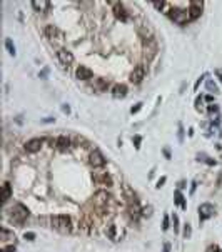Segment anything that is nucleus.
Wrapping results in <instances>:
<instances>
[{"label": "nucleus", "mask_w": 222, "mask_h": 252, "mask_svg": "<svg viewBox=\"0 0 222 252\" xmlns=\"http://www.w3.org/2000/svg\"><path fill=\"white\" fill-rule=\"evenodd\" d=\"M50 224L60 234H69V232L72 231V221H70L69 216H52Z\"/></svg>", "instance_id": "1"}, {"label": "nucleus", "mask_w": 222, "mask_h": 252, "mask_svg": "<svg viewBox=\"0 0 222 252\" xmlns=\"http://www.w3.org/2000/svg\"><path fill=\"white\" fill-rule=\"evenodd\" d=\"M27 217H29V209L22 204H15V207L10 211V219L17 224H24Z\"/></svg>", "instance_id": "2"}, {"label": "nucleus", "mask_w": 222, "mask_h": 252, "mask_svg": "<svg viewBox=\"0 0 222 252\" xmlns=\"http://www.w3.org/2000/svg\"><path fill=\"white\" fill-rule=\"evenodd\" d=\"M171 19L179 25H184L191 20V15H189V10H184V9H172L171 10Z\"/></svg>", "instance_id": "3"}, {"label": "nucleus", "mask_w": 222, "mask_h": 252, "mask_svg": "<svg viewBox=\"0 0 222 252\" xmlns=\"http://www.w3.org/2000/svg\"><path fill=\"white\" fill-rule=\"evenodd\" d=\"M89 164L92 165L94 169H99V167H104L105 165V159H104L102 152L99 149H94L90 154H89Z\"/></svg>", "instance_id": "4"}, {"label": "nucleus", "mask_w": 222, "mask_h": 252, "mask_svg": "<svg viewBox=\"0 0 222 252\" xmlns=\"http://www.w3.org/2000/svg\"><path fill=\"white\" fill-rule=\"evenodd\" d=\"M92 179H94V182H97V184H104V185H107V187L112 185V179H110V175H109L105 170H95L92 174Z\"/></svg>", "instance_id": "5"}, {"label": "nucleus", "mask_w": 222, "mask_h": 252, "mask_svg": "<svg viewBox=\"0 0 222 252\" xmlns=\"http://www.w3.org/2000/svg\"><path fill=\"white\" fill-rule=\"evenodd\" d=\"M122 191H124V196L127 199V202H129V206H139V197H137V194L134 192V189L129 184L122 185Z\"/></svg>", "instance_id": "6"}, {"label": "nucleus", "mask_w": 222, "mask_h": 252, "mask_svg": "<svg viewBox=\"0 0 222 252\" xmlns=\"http://www.w3.org/2000/svg\"><path fill=\"white\" fill-rule=\"evenodd\" d=\"M112 7H114V14L115 17L122 22H127L129 20V14L125 10V5L124 4H120V2H112Z\"/></svg>", "instance_id": "7"}, {"label": "nucleus", "mask_w": 222, "mask_h": 252, "mask_svg": "<svg viewBox=\"0 0 222 252\" xmlns=\"http://www.w3.org/2000/svg\"><path fill=\"white\" fill-rule=\"evenodd\" d=\"M214 214H216V209H214L212 204H202V206L199 207V219H201V221L211 219Z\"/></svg>", "instance_id": "8"}, {"label": "nucleus", "mask_w": 222, "mask_h": 252, "mask_svg": "<svg viewBox=\"0 0 222 252\" xmlns=\"http://www.w3.org/2000/svg\"><path fill=\"white\" fill-rule=\"evenodd\" d=\"M57 59H59V62L62 64V65H70L74 62V55H72V52H69V50H65V49H60V50H57Z\"/></svg>", "instance_id": "9"}, {"label": "nucleus", "mask_w": 222, "mask_h": 252, "mask_svg": "<svg viewBox=\"0 0 222 252\" xmlns=\"http://www.w3.org/2000/svg\"><path fill=\"white\" fill-rule=\"evenodd\" d=\"M144 77H145L144 65H137V67L132 70V74H130V82L132 84H140L142 80H144Z\"/></svg>", "instance_id": "10"}, {"label": "nucleus", "mask_w": 222, "mask_h": 252, "mask_svg": "<svg viewBox=\"0 0 222 252\" xmlns=\"http://www.w3.org/2000/svg\"><path fill=\"white\" fill-rule=\"evenodd\" d=\"M144 50H145V57H147V59H152V57H154L157 47H155V42H154L152 37L144 39Z\"/></svg>", "instance_id": "11"}, {"label": "nucleus", "mask_w": 222, "mask_h": 252, "mask_svg": "<svg viewBox=\"0 0 222 252\" xmlns=\"http://www.w3.org/2000/svg\"><path fill=\"white\" fill-rule=\"evenodd\" d=\"M42 144H44L42 139H30L25 144V150L29 154H35V152H39V150L42 149Z\"/></svg>", "instance_id": "12"}, {"label": "nucleus", "mask_w": 222, "mask_h": 252, "mask_svg": "<svg viewBox=\"0 0 222 252\" xmlns=\"http://www.w3.org/2000/svg\"><path fill=\"white\" fill-rule=\"evenodd\" d=\"M189 15H191V20H194V19H197V17L202 14V7H204V4L202 2H191L189 4Z\"/></svg>", "instance_id": "13"}, {"label": "nucleus", "mask_w": 222, "mask_h": 252, "mask_svg": "<svg viewBox=\"0 0 222 252\" xmlns=\"http://www.w3.org/2000/svg\"><path fill=\"white\" fill-rule=\"evenodd\" d=\"M45 35L54 42V40H60V39H62V32L59 30L55 25H47L45 27Z\"/></svg>", "instance_id": "14"}, {"label": "nucleus", "mask_w": 222, "mask_h": 252, "mask_svg": "<svg viewBox=\"0 0 222 252\" xmlns=\"http://www.w3.org/2000/svg\"><path fill=\"white\" fill-rule=\"evenodd\" d=\"M70 145H72V142H70V139H69L67 135H60V137L55 140V147H57L60 152L69 150V149H70Z\"/></svg>", "instance_id": "15"}, {"label": "nucleus", "mask_w": 222, "mask_h": 252, "mask_svg": "<svg viewBox=\"0 0 222 252\" xmlns=\"http://www.w3.org/2000/svg\"><path fill=\"white\" fill-rule=\"evenodd\" d=\"M75 75H77L79 80H90V79H92V70L89 67H85V65H80V67L77 69Z\"/></svg>", "instance_id": "16"}, {"label": "nucleus", "mask_w": 222, "mask_h": 252, "mask_svg": "<svg viewBox=\"0 0 222 252\" xmlns=\"http://www.w3.org/2000/svg\"><path fill=\"white\" fill-rule=\"evenodd\" d=\"M112 95H114L115 99H122L127 95V85H124V84H115L114 87H112Z\"/></svg>", "instance_id": "17"}, {"label": "nucleus", "mask_w": 222, "mask_h": 252, "mask_svg": "<svg viewBox=\"0 0 222 252\" xmlns=\"http://www.w3.org/2000/svg\"><path fill=\"white\" fill-rule=\"evenodd\" d=\"M107 87H109V82L105 79H95V80H94V89H95L97 92H105Z\"/></svg>", "instance_id": "18"}, {"label": "nucleus", "mask_w": 222, "mask_h": 252, "mask_svg": "<svg viewBox=\"0 0 222 252\" xmlns=\"http://www.w3.org/2000/svg\"><path fill=\"white\" fill-rule=\"evenodd\" d=\"M10 196H12V189H10V184L9 182H5L4 184V187H2V202L5 204L9 199H10Z\"/></svg>", "instance_id": "19"}, {"label": "nucleus", "mask_w": 222, "mask_h": 252, "mask_svg": "<svg viewBox=\"0 0 222 252\" xmlns=\"http://www.w3.org/2000/svg\"><path fill=\"white\" fill-rule=\"evenodd\" d=\"M174 197H176L174 201H176L177 206H181L182 209L186 211V209H187V204H186V201H184V196H182V192H181V191H176V192H174Z\"/></svg>", "instance_id": "20"}, {"label": "nucleus", "mask_w": 222, "mask_h": 252, "mask_svg": "<svg viewBox=\"0 0 222 252\" xmlns=\"http://www.w3.org/2000/svg\"><path fill=\"white\" fill-rule=\"evenodd\" d=\"M32 7H34L37 12H45L47 9L50 7V2H32Z\"/></svg>", "instance_id": "21"}, {"label": "nucleus", "mask_w": 222, "mask_h": 252, "mask_svg": "<svg viewBox=\"0 0 222 252\" xmlns=\"http://www.w3.org/2000/svg\"><path fill=\"white\" fill-rule=\"evenodd\" d=\"M5 49L9 50V54L10 55H15V45H14V42H12V39H5Z\"/></svg>", "instance_id": "22"}, {"label": "nucleus", "mask_w": 222, "mask_h": 252, "mask_svg": "<svg viewBox=\"0 0 222 252\" xmlns=\"http://www.w3.org/2000/svg\"><path fill=\"white\" fill-rule=\"evenodd\" d=\"M197 160H199V162H206V164H209V165H216V160H212L211 157H207L206 154H199L197 155Z\"/></svg>", "instance_id": "23"}, {"label": "nucleus", "mask_w": 222, "mask_h": 252, "mask_svg": "<svg viewBox=\"0 0 222 252\" xmlns=\"http://www.w3.org/2000/svg\"><path fill=\"white\" fill-rule=\"evenodd\" d=\"M206 87H207V90H211V92H214V94L219 92V87L214 84V80H207V82H206Z\"/></svg>", "instance_id": "24"}, {"label": "nucleus", "mask_w": 222, "mask_h": 252, "mask_svg": "<svg viewBox=\"0 0 222 252\" xmlns=\"http://www.w3.org/2000/svg\"><path fill=\"white\" fill-rule=\"evenodd\" d=\"M192 236V229H191V224H186L184 226V237L186 239H189V237Z\"/></svg>", "instance_id": "25"}, {"label": "nucleus", "mask_w": 222, "mask_h": 252, "mask_svg": "<svg viewBox=\"0 0 222 252\" xmlns=\"http://www.w3.org/2000/svg\"><path fill=\"white\" fill-rule=\"evenodd\" d=\"M0 234H2V241H9L10 237H14L10 232L7 231V229H2V231H0Z\"/></svg>", "instance_id": "26"}, {"label": "nucleus", "mask_w": 222, "mask_h": 252, "mask_svg": "<svg viewBox=\"0 0 222 252\" xmlns=\"http://www.w3.org/2000/svg\"><path fill=\"white\" fill-rule=\"evenodd\" d=\"M169 226H171V224H169V216H164V221H162V229H164V231H167V229H169Z\"/></svg>", "instance_id": "27"}, {"label": "nucleus", "mask_w": 222, "mask_h": 252, "mask_svg": "<svg viewBox=\"0 0 222 252\" xmlns=\"http://www.w3.org/2000/svg\"><path fill=\"white\" fill-rule=\"evenodd\" d=\"M142 105H144V104L142 102H139V104H135V107H132L130 109V114H137L140 110V109H142Z\"/></svg>", "instance_id": "28"}, {"label": "nucleus", "mask_w": 222, "mask_h": 252, "mask_svg": "<svg viewBox=\"0 0 222 252\" xmlns=\"http://www.w3.org/2000/svg\"><path fill=\"white\" fill-rule=\"evenodd\" d=\"M24 237H25L27 241H35V232H25Z\"/></svg>", "instance_id": "29"}, {"label": "nucleus", "mask_w": 222, "mask_h": 252, "mask_svg": "<svg viewBox=\"0 0 222 252\" xmlns=\"http://www.w3.org/2000/svg\"><path fill=\"white\" fill-rule=\"evenodd\" d=\"M172 222H174V231H179V217L176 214L172 216Z\"/></svg>", "instance_id": "30"}, {"label": "nucleus", "mask_w": 222, "mask_h": 252, "mask_svg": "<svg viewBox=\"0 0 222 252\" xmlns=\"http://www.w3.org/2000/svg\"><path fill=\"white\" fill-rule=\"evenodd\" d=\"M109 237L115 239V226H109Z\"/></svg>", "instance_id": "31"}, {"label": "nucleus", "mask_w": 222, "mask_h": 252, "mask_svg": "<svg viewBox=\"0 0 222 252\" xmlns=\"http://www.w3.org/2000/svg\"><path fill=\"white\" fill-rule=\"evenodd\" d=\"M132 140H134V145H135V149H140V140H142V139H140L139 135H135V137H134V139H132Z\"/></svg>", "instance_id": "32"}, {"label": "nucleus", "mask_w": 222, "mask_h": 252, "mask_svg": "<svg viewBox=\"0 0 222 252\" xmlns=\"http://www.w3.org/2000/svg\"><path fill=\"white\" fill-rule=\"evenodd\" d=\"M179 142H182V140H184V127H182V125H179Z\"/></svg>", "instance_id": "33"}, {"label": "nucleus", "mask_w": 222, "mask_h": 252, "mask_svg": "<svg viewBox=\"0 0 222 252\" xmlns=\"http://www.w3.org/2000/svg\"><path fill=\"white\" fill-rule=\"evenodd\" d=\"M165 180H167L165 177H160V179L157 180V185H155V187H157V189H160V187H162V185L165 184Z\"/></svg>", "instance_id": "34"}, {"label": "nucleus", "mask_w": 222, "mask_h": 252, "mask_svg": "<svg viewBox=\"0 0 222 252\" xmlns=\"http://www.w3.org/2000/svg\"><path fill=\"white\" fill-rule=\"evenodd\" d=\"M142 214H144V216H147V217H149L150 216V214H152V207H145V209H144V212H142Z\"/></svg>", "instance_id": "35"}, {"label": "nucleus", "mask_w": 222, "mask_h": 252, "mask_svg": "<svg viewBox=\"0 0 222 252\" xmlns=\"http://www.w3.org/2000/svg\"><path fill=\"white\" fill-rule=\"evenodd\" d=\"M209 112H211V114L219 112V107H217V105H209Z\"/></svg>", "instance_id": "36"}, {"label": "nucleus", "mask_w": 222, "mask_h": 252, "mask_svg": "<svg viewBox=\"0 0 222 252\" xmlns=\"http://www.w3.org/2000/svg\"><path fill=\"white\" fill-rule=\"evenodd\" d=\"M2 252H15V246H9V247H5Z\"/></svg>", "instance_id": "37"}, {"label": "nucleus", "mask_w": 222, "mask_h": 252, "mask_svg": "<svg viewBox=\"0 0 222 252\" xmlns=\"http://www.w3.org/2000/svg\"><path fill=\"white\" fill-rule=\"evenodd\" d=\"M47 74H49V69H44V70H42V72H40V79H45L47 77Z\"/></svg>", "instance_id": "38"}, {"label": "nucleus", "mask_w": 222, "mask_h": 252, "mask_svg": "<svg viewBox=\"0 0 222 252\" xmlns=\"http://www.w3.org/2000/svg\"><path fill=\"white\" fill-rule=\"evenodd\" d=\"M207 252H219V247H217V246H211L209 249H207Z\"/></svg>", "instance_id": "39"}, {"label": "nucleus", "mask_w": 222, "mask_h": 252, "mask_svg": "<svg viewBox=\"0 0 222 252\" xmlns=\"http://www.w3.org/2000/svg\"><path fill=\"white\" fill-rule=\"evenodd\" d=\"M196 189H197V182L194 180V182H192V185H191V194H194V192H196Z\"/></svg>", "instance_id": "40"}, {"label": "nucleus", "mask_w": 222, "mask_h": 252, "mask_svg": "<svg viewBox=\"0 0 222 252\" xmlns=\"http://www.w3.org/2000/svg\"><path fill=\"white\" fill-rule=\"evenodd\" d=\"M62 112H65V114L70 112V107H69L67 104H64V105H62Z\"/></svg>", "instance_id": "41"}, {"label": "nucleus", "mask_w": 222, "mask_h": 252, "mask_svg": "<svg viewBox=\"0 0 222 252\" xmlns=\"http://www.w3.org/2000/svg\"><path fill=\"white\" fill-rule=\"evenodd\" d=\"M164 252H171V244H169V242L164 244Z\"/></svg>", "instance_id": "42"}, {"label": "nucleus", "mask_w": 222, "mask_h": 252, "mask_svg": "<svg viewBox=\"0 0 222 252\" xmlns=\"http://www.w3.org/2000/svg\"><path fill=\"white\" fill-rule=\"evenodd\" d=\"M216 74H217V77H219V80L222 82V70H221V69H217V70H216Z\"/></svg>", "instance_id": "43"}, {"label": "nucleus", "mask_w": 222, "mask_h": 252, "mask_svg": "<svg viewBox=\"0 0 222 252\" xmlns=\"http://www.w3.org/2000/svg\"><path fill=\"white\" fill-rule=\"evenodd\" d=\"M54 120H55V119H52V117H47V119H44V122H45V124H50V122H54Z\"/></svg>", "instance_id": "44"}, {"label": "nucleus", "mask_w": 222, "mask_h": 252, "mask_svg": "<svg viewBox=\"0 0 222 252\" xmlns=\"http://www.w3.org/2000/svg\"><path fill=\"white\" fill-rule=\"evenodd\" d=\"M164 154H165L167 159H171V152H169V149H164Z\"/></svg>", "instance_id": "45"}, {"label": "nucleus", "mask_w": 222, "mask_h": 252, "mask_svg": "<svg viewBox=\"0 0 222 252\" xmlns=\"http://www.w3.org/2000/svg\"><path fill=\"white\" fill-rule=\"evenodd\" d=\"M184 187H186V182H184V180H181V182H179V189H184Z\"/></svg>", "instance_id": "46"}, {"label": "nucleus", "mask_w": 222, "mask_h": 252, "mask_svg": "<svg viewBox=\"0 0 222 252\" xmlns=\"http://www.w3.org/2000/svg\"><path fill=\"white\" fill-rule=\"evenodd\" d=\"M206 100H207V102H212V100H214V97H212V95H207Z\"/></svg>", "instance_id": "47"}]
</instances>
